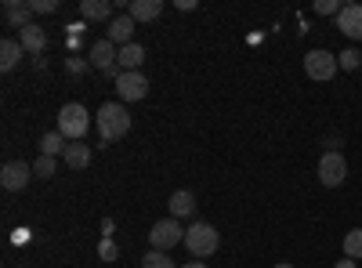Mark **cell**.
Instances as JSON below:
<instances>
[{"instance_id":"6da1fadb","label":"cell","mask_w":362,"mask_h":268,"mask_svg":"<svg viewBox=\"0 0 362 268\" xmlns=\"http://www.w3.org/2000/svg\"><path fill=\"white\" fill-rule=\"evenodd\" d=\"M95 127H98L105 148H109V141H119V138L131 131V112H127V105H124V102H105V105L95 112Z\"/></svg>"},{"instance_id":"7a4b0ae2","label":"cell","mask_w":362,"mask_h":268,"mask_svg":"<svg viewBox=\"0 0 362 268\" xmlns=\"http://www.w3.org/2000/svg\"><path fill=\"white\" fill-rule=\"evenodd\" d=\"M54 131H62L66 141H83V134L90 131V112L83 109V102H66L58 109V127Z\"/></svg>"},{"instance_id":"3957f363","label":"cell","mask_w":362,"mask_h":268,"mask_svg":"<svg viewBox=\"0 0 362 268\" xmlns=\"http://www.w3.org/2000/svg\"><path fill=\"white\" fill-rule=\"evenodd\" d=\"M218 228L214 225H206V221H192L185 228V247L192 257H210V254H218Z\"/></svg>"},{"instance_id":"277c9868","label":"cell","mask_w":362,"mask_h":268,"mask_svg":"<svg viewBox=\"0 0 362 268\" xmlns=\"http://www.w3.org/2000/svg\"><path fill=\"white\" fill-rule=\"evenodd\" d=\"M319 182L326 189H341L348 182V160L344 153H337V148H326L322 160H319Z\"/></svg>"},{"instance_id":"5b68a950","label":"cell","mask_w":362,"mask_h":268,"mask_svg":"<svg viewBox=\"0 0 362 268\" xmlns=\"http://www.w3.org/2000/svg\"><path fill=\"white\" fill-rule=\"evenodd\" d=\"M87 58H90V69H102V73H105V76H112V80H119V73H124V69L116 66L119 47H116L109 37H102V40H95V44H90Z\"/></svg>"},{"instance_id":"8992f818","label":"cell","mask_w":362,"mask_h":268,"mask_svg":"<svg viewBox=\"0 0 362 268\" xmlns=\"http://www.w3.org/2000/svg\"><path fill=\"white\" fill-rule=\"evenodd\" d=\"M148 243H153V250L170 254L177 243H185V228L177 225V218H163V221H156L153 228H148Z\"/></svg>"},{"instance_id":"52a82bcc","label":"cell","mask_w":362,"mask_h":268,"mask_svg":"<svg viewBox=\"0 0 362 268\" xmlns=\"http://www.w3.org/2000/svg\"><path fill=\"white\" fill-rule=\"evenodd\" d=\"M33 177H37L33 163H25V160H8L4 167H0V185H4L8 192H22Z\"/></svg>"},{"instance_id":"ba28073f","label":"cell","mask_w":362,"mask_h":268,"mask_svg":"<svg viewBox=\"0 0 362 268\" xmlns=\"http://www.w3.org/2000/svg\"><path fill=\"white\" fill-rule=\"evenodd\" d=\"M305 73L312 76V80H334L337 76V54H329V51H322V47H315V51H308L305 54Z\"/></svg>"},{"instance_id":"9c48e42d","label":"cell","mask_w":362,"mask_h":268,"mask_svg":"<svg viewBox=\"0 0 362 268\" xmlns=\"http://www.w3.org/2000/svg\"><path fill=\"white\" fill-rule=\"evenodd\" d=\"M116 95L124 98V102H141V98L148 95V80H145L141 73H119Z\"/></svg>"},{"instance_id":"30bf717a","label":"cell","mask_w":362,"mask_h":268,"mask_svg":"<svg viewBox=\"0 0 362 268\" xmlns=\"http://www.w3.org/2000/svg\"><path fill=\"white\" fill-rule=\"evenodd\" d=\"M337 29L348 40H362V4H344L337 15Z\"/></svg>"},{"instance_id":"8fae6325","label":"cell","mask_w":362,"mask_h":268,"mask_svg":"<svg viewBox=\"0 0 362 268\" xmlns=\"http://www.w3.org/2000/svg\"><path fill=\"white\" fill-rule=\"evenodd\" d=\"M18 44L25 47V54H33V58H40V54H44V47H47V29H44L40 22H33V25H25V29H22V37H18Z\"/></svg>"},{"instance_id":"7c38bea8","label":"cell","mask_w":362,"mask_h":268,"mask_svg":"<svg viewBox=\"0 0 362 268\" xmlns=\"http://www.w3.org/2000/svg\"><path fill=\"white\" fill-rule=\"evenodd\" d=\"M134 18L131 15H116L112 22H109V40L116 44V47H127V44H134Z\"/></svg>"},{"instance_id":"4fadbf2b","label":"cell","mask_w":362,"mask_h":268,"mask_svg":"<svg viewBox=\"0 0 362 268\" xmlns=\"http://www.w3.org/2000/svg\"><path fill=\"white\" fill-rule=\"evenodd\" d=\"M4 22H8L11 29L33 25V8H29L25 0H4Z\"/></svg>"},{"instance_id":"5bb4252c","label":"cell","mask_w":362,"mask_h":268,"mask_svg":"<svg viewBox=\"0 0 362 268\" xmlns=\"http://www.w3.org/2000/svg\"><path fill=\"white\" fill-rule=\"evenodd\" d=\"M80 18H87V22H112V0H80Z\"/></svg>"},{"instance_id":"9a60e30c","label":"cell","mask_w":362,"mask_h":268,"mask_svg":"<svg viewBox=\"0 0 362 268\" xmlns=\"http://www.w3.org/2000/svg\"><path fill=\"white\" fill-rule=\"evenodd\" d=\"M134 22H156L163 15V0H131V11Z\"/></svg>"},{"instance_id":"2e32d148","label":"cell","mask_w":362,"mask_h":268,"mask_svg":"<svg viewBox=\"0 0 362 268\" xmlns=\"http://www.w3.org/2000/svg\"><path fill=\"white\" fill-rule=\"evenodd\" d=\"M141 62H145V47H141V44H127V47H119L116 66L124 69V73H141Z\"/></svg>"},{"instance_id":"e0dca14e","label":"cell","mask_w":362,"mask_h":268,"mask_svg":"<svg viewBox=\"0 0 362 268\" xmlns=\"http://www.w3.org/2000/svg\"><path fill=\"white\" fill-rule=\"evenodd\" d=\"M167 206H170V218H189V214H196V196L189 189H177Z\"/></svg>"},{"instance_id":"ac0fdd59","label":"cell","mask_w":362,"mask_h":268,"mask_svg":"<svg viewBox=\"0 0 362 268\" xmlns=\"http://www.w3.org/2000/svg\"><path fill=\"white\" fill-rule=\"evenodd\" d=\"M62 160H66V167L83 170V167L90 163V145H83V141H69V145H66V153H62Z\"/></svg>"},{"instance_id":"d6986e66","label":"cell","mask_w":362,"mask_h":268,"mask_svg":"<svg viewBox=\"0 0 362 268\" xmlns=\"http://www.w3.org/2000/svg\"><path fill=\"white\" fill-rule=\"evenodd\" d=\"M22 51H25V47H22L18 40H11V37H8L4 44H0V69H4V73H11V69L18 66Z\"/></svg>"},{"instance_id":"ffe728a7","label":"cell","mask_w":362,"mask_h":268,"mask_svg":"<svg viewBox=\"0 0 362 268\" xmlns=\"http://www.w3.org/2000/svg\"><path fill=\"white\" fill-rule=\"evenodd\" d=\"M66 134L62 131H47L44 138H40V156H62L66 153Z\"/></svg>"},{"instance_id":"44dd1931","label":"cell","mask_w":362,"mask_h":268,"mask_svg":"<svg viewBox=\"0 0 362 268\" xmlns=\"http://www.w3.org/2000/svg\"><path fill=\"white\" fill-rule=\"evenodd\" d=\"M33 174L44 177V182H51V177L58 174V160H54V156H37V160H33Z\"/></svg>"},{"instance_id":"7402d4cb","label":"cell","mask_w":362,"mask_h":268,"mask_svg":"<svg viewBox=\"0 0 362 268\" xmlns=\"http://www.w3.org/2000/svg\"><path fill=\"white\" fill-rule=\"evenodd\" d=\"M344 257H351V261L362 257V228H351L344 235Z\"/></svg>"},{"instance_id":"603a6c76","label":"cell","mask_w":362,"mask_h":268,"mask_svg":"<svg viewBox=\"0 0 362 268\" xmlns=\"http://www.w3.org/2000/svg\"><path fill=\"white\" fill-rule=\"evenodd\" d=\"M141 268H177V264H174L170 254H163V250H148V254L141 257Z\"/></svg>"},{"instance_id":"cb8c5ba5","label":"cell","mask_w":362,"mask_h":268,"mask_svg":"<svg viewBox=\"0 0 362 268\" xmlns=\"http://www.w3.org/2000/svg\"><path fill=\"white\" fill-rule=\"evenodd\" d=\"M337 66H341V69H358V66H362V54H358L355 47H348V51H341Z\"/></svg>"},{"instance_id":"d4e9b609","label":"cell","mask_w":362,"mask_h":268,"mask_svg":"<svg viewBox=\"0 0 362 268\" xmlns=\"http://www.w3.org/2000/svg\"><path fill=\"white\" fill-rule=\"evenodd\" d=\"M87 69H90V58H80V54H69L66 58V73L76 76V73H87Z\"/></svg>"},{"instance_id":"484cf974","label":"cell","mask_w":362,"mask_h":268,"mask_svg":"<svg viewBox=\"0 0 362 268\" xmlns=\"http://www.w3.org/2000/svg\"><path fill=\"white\" fill-rule=\"evenodd\" d=\"M29 8H33V15H51L58 11V0H29Z\"/></svg>"},{"instance_id":"4316f807","label":"cell","mask_w":362,"mask_h":268,"mask_svg":"<svg viewBox=\"0 0 362 268\" xmlns=\"http://www.w3.org/2000/svg\"><path fill=\"white\" fill-rule=\"evenodd\" d=\"M344 4H337V0H315V15H341Z\"/></svg>"},{"instance_id":"83f0119b","label":"cell","mask_w":362,"mask_h":268,"mask_svg":"<svg viewBox=\"0 0 362 268\" xmlns=\"http://www.w3.org/2000/svg\"><path fill=\"white\" fill-rule=\"evenodd\" d=\"M98 257H102V261H116V257H119L116 243H112V240H102V243H98Z\"/></svg>"},{"instance_id":"f1b7e54d","label":"cell","mask_w":362,"mask_h":268,"mask_svg":"<svg viewBox=\"0 0 362 268\" xmlns=\"http://www.w3.org/2000/svg\"><path fill=\"white\" fill-rule=\"evenodd\" d=\"M66 33H69V37H83V22H69Z\"/></svg>"},{"instance_id":"f546056e","label":"cell","mask_w":362,"mask_h":268,"mask_svg":"<svg viewBox=\"0 0 362 268\" xmlns=\"http://www.w3.org/2000/svg\"><path fill=\"white\" fill-rule=\"evenodd\" d=\"M102 232H105V240H112V232H116V221H112V218H105V221H102Z\"/></svg>"},{"instance_id":"4dcf8cb0","label":"cell","mask_w":362,"mask_h":268,"mask_svg":"<svg viewBox=\"0 0 362 268\" xmlns=\"http://www.w3.org/2000/svg\"><path fill=\"white\" fill-rule=\"evenodd\" d=\"M334 268H355V261H351V257H341V261H337Z\"/></svg>"},{"instance_id":"1f68e13d","label":"cell","mask_w":362,"mask_h":268,"mask_svg":"<svg viewBox=\"0 0 362 268\" xmlns=\"http://www.w3.org/2000/svg\"><path fill=\"white\" fill-rule=\"evenodd\" d=\"M181 268H206V264H203V261H196V257H192V261H189V264H181Z\"/></svg>"},{"instance_id":"d6a6232c","label":"cell","mask_w":362,"mask_h":268,"mask_svg":"<svg viewBox=\"0 0 362 268\" xmlns=\"http://www.w3.org/2000/svg\"><path fill=\"white\" fill-rule=\"evenodd\" d=\"M272 268H293V264H286V261H279V264H272Z\"/></svg>"}]
</instances>
